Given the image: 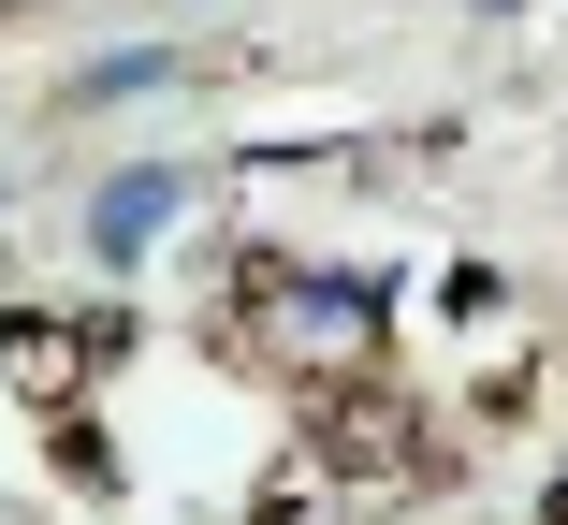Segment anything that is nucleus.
<instances>
[{"label":"nucleus","mask_w":568,"mask_h":525,"mask_svg":"<svg viewBox=\"0 0 568 525\" xmlns=\"http://www.w3.org/2000/svg\"><path fill=\"white\" fill-rule=\"evenodd\" d=\"M248 525H306V482H277V496H263V511H248Z\"/></svg>","instance_id":"obj_3"},{"label":"nucleus","mask_w":568,"mask_h":525,"mask_svg":"<svg viewBox=\"0 0 568 525\" xmlns=\"http://www.w3.org/2000/svg\"><path fill=\"white\" fill-rule=\"evenodd\" d=\"M408 438H423L408 394H306V467H321V482H408V467H437V453H408Z\"/></svg>","instance_id":"obj_1"},{"label":"nucleus","mask_w":568,"mask_h":525,"mask_svg":"<svg viewBox=\"0 0 568 525\" xmlns=\"http://www.w3.org/2000/svg\"><path fill=\"white\" fill-rule=\"evenodd\" d=\"M102 351H118V322H88V336H59L44 306H16V322H0V380H16V394H44V408H59V394H73V380L102 365Z\"/></svg>","instance_id":"obj_2"}]
</instances>
